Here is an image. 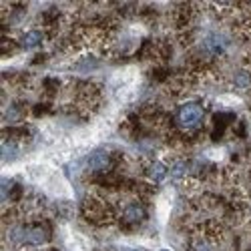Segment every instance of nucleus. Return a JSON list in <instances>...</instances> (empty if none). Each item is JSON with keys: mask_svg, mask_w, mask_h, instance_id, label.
<instances>
[{"mask_svg": "<svg viewBox=\"0 0 251 251\" xmlns=\"http://www.w3.org/2000/svg\"><path fill=\"white\" fill-rule=\"evenodd\" d=\"M205 119V109L201 102H185L177 109L175 113V125L179 127L181 135H189L201 127V123Z\"/></svg>", "mask_w": 251, "mask_h": 251, "instance_id": "nucleus-1", "label": "nucleus"}, {"mask_svg": "<svg viewBox=\"0 0 251 251\" xmlns=\"http://www.w3.org/2000/svg\"><path fill=\"white\" fill-rule=\"evenodd\" d=\"M87 165H89V171L91 173L104 175L107 171H111V167H113V155L109 151H104V149H97L95 153L89 155Z\"/></svg>", "mask_w": 251, "mask_h": 251, "instance_id": "nucleus-2", "label": "nucleus"}, {"mask_svg": "<svg viewBox=\"0 0 251 251\" xmlns=\"http://www.w3.org/2000/svg\"><path fill=\"white\" fill-rule=\"evenodd\" d=\"M147 217V209L141 201H131L121 209V221L125 225H139Z\"/></svg>", "mask_w": 251, "mask_h": 251, "instance_id": "nucleus-3", "label": "nucleus"}, {"mask_svg": "<svg viewBox=\"0 0 251 251\" xmlns=\"http://www.w3.org/2000/svg\"><path fill=\"white\" fill-rule=\"evenodd\" d=\"M50 233H49V229L45 225H26V239H25V245L28 247H38V245H45L49 241Z\"/></svg>", "mask_w": 251, "mask_h": 251, "instance_id": "nucleus-4", "label": "nucleus"}, {"mask_svg": "<svg viewBox=\"0 0 251 251\" xmlns=\"http://www.w3.org/2000/svg\"><path fill=\"white\" fill-rule=\"evenodd\" d=\"M167 175H169V167H167L163 161H155V163H151L147 167V177L153 183H161Z\"/></svg>", "mask_w": 251, "mask_h": 251, "instance_id": "nucleus-5", "label": "nucleus"}, {"mask_svg": "<svg viewBox=\"0 0 251 251\" xmlns=\"http://www.w3.org/2000/svg\"><path fill=\"white\" fill-rule=\"evenodd\" d=\"M43 40H45V30L34 28V30L25 32V36L20 38V45H23V49H36L43 45Z\"/></svg>", "mask_w": 251, "mask_h": 251, "instance_id": "nucleus-6", "label": "nucleus"}, {"mask_svg": "<svg viewBox=\"0 0 251 251\" xmlns=\"http://www.w3.org/2000/svg\"><path fill=\"white\" fill-rule=\"evenodd\" d=\"M215 245H213V237H207L203 233H199L197 239H193L191 243V251H213Z\"/></svg>", "mask_w": 251, "mask_h": 251, "instance_id": "nucleus-7", "label": "nucleus"}, {"mask_svg": "<svg viewBox=\"0 0 251 251\" xmlns=\"http://www.w3.org/2000/svg\"><path fill=\"white\" fill-rule=\"evenodd\" d=\"M233 85L237 89H249L251 87V71H247V69L237 71L233 76Z\"/></svg>", "mask_w": 251, "mask_h": 251, "instance_id": "nucleus-8", "label": "nucleus"}, {"mask_svg": "<svg viewBox=\"0 0 251 251\" xmlns=\"http://www.w3.org/2000/svg\"><path fill=\"white\" fill-rule=\"evenodd\" d=\"M4 119H6L8 123H18L20 119H23V107H20V104H16V102H12L10 107L6 109V113H4Z\"/></svg>", "mask_w": 251, "mask_h": 251, "instance_id": "nucleus-9", "label": "nucleus"}, {"mask_svg": "<svg viewBox=\"0 0 251 251\" xmlns=\"http://www.w3.org/2000/svg\"><path fill=\"white\" fill-rule=\"evenodd\" d=\"M171 175H173L175 179H183V177L187 175V163H185L183 159H179V161L173 163V167H171Z\"/></svg>", "mask_w": 251, "mask_h": 251, "instance_id": "nucleus-10", "label": "nucleus"}, {"mask_svg": "<svg viewBox=\"0 0 251 251\" xmlns=\"http://www.w3.org/2000/svg\"><path fill=\"white\" fill-rule=\"evenodd\" d=\"M163 251H169V249H163Z\"/></svg>", "mask_w": 251, "mask_h": 251, "instance_id": "nucleus-11", "label": "nucleus"}]
</instances>
